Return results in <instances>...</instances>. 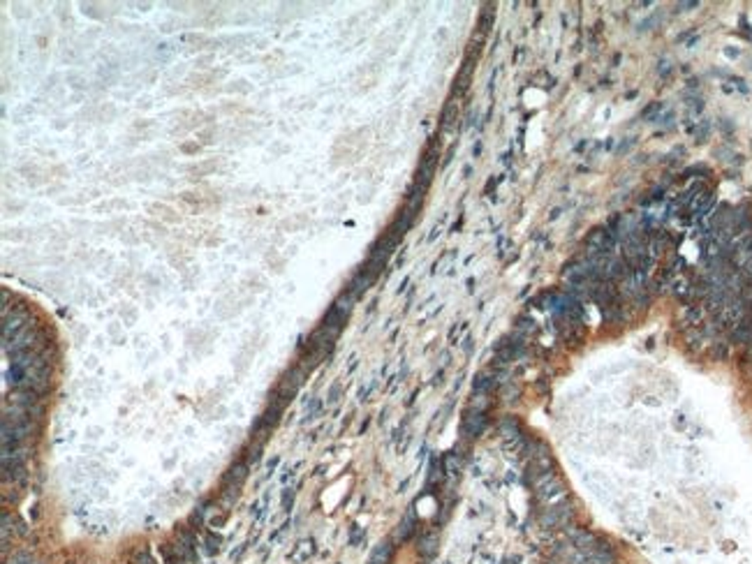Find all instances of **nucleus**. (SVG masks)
Masks as SVG:
<instances>
[{"mask_svg": "<svg viewBox=\"0 0 752 564\" xmlns=\"http://www.w3.org/2000/svg\"><path fill=\"white\" fill-rule=\"evenodd\" d=\"M486 426V414L484 409H465L463 414V421H461V433H463L465 437H479L482 435V430Z\"/></svg>", "mask_w": 752, "mask_h": 564, "instance_id": "nucleus-1", "label": "nucleus"}, {"mask_svg": "<svg viewBox=\"0 0 752 564\" xmlns=\"http://www.w3.org/2000/svg\"><path fill=\"white\" fill-rule=\"evenodd\" d=\"M347 315H350V313H347V310L338 308L336 303H333V306L327 310L324 319H322V328H327L329 333H331V335H336V338H338V333H340V331H343V328H345Z\"/></svg>", "mask_w": 752, "mask_h": 564, "instance_id": "nucleus-2", "label": "nucleus"}, {"mask_svg": "<svg viewBox=\"0 0 752 564\" xmlns=\"http://www.w3.org/2000/svg\"><path fill=\"white\" fill-rule=\"evenodd\" d=\"M493 21H496V10H493V5H486V8L479 12V21H477L479 33L482 35L489 33V30L493 28Z\"/></svg>", "mask_w": 752, "mask_h": 564, "instance_id": "nucleus-3", "label": "nucleus"}, {"mask_svg": "<svg viewBox=\"0 0 752 564\" xmlns=\"http://www.w3.org/2000/svg\"><path fill=\"white\" fill-rule=\"evenodd\" d=\"M456 118H458L456 102H447L445 109H442V130H452L456 125Z\"/></svg>", "mask_w": 752, "mask_h": 564, "instance_id": "nucleus-4", "label": "nucleus"}, {"mask_svg": "<svg viewBox=\"0 0 752 564\" xmlns=\"http://www.w3.org/2000/svg\"><path fill=\"white\" fill-rule=\"evenodd\" d=\"M493 386H496V379H493V377H489V375H477L475 384H472V391H475V394H479V396H486V394H491V391H493Z\"/></svg>", "mask_w": 752, "mask_h": 564, "instance_id": "nucleus-5", "label": "nucleus"}, {"mask_svg": "<svg viewBox=\"0 0 752 564\" xmlns=\"http://www.w3.org/2000/svg\"><path fill=\"white\" fill-rule=\"evenodd\" d=\"M201 546H204L206 555H216L220 550V537L216 534V532H208V534L201 539Z\"/></svg>", "mask_w": 752, "mask_h": 564, "instance_id": "nucleus-6", "label": "nucleus"}, {"mask_svg": "<svg viewBox=\"0 0 752 564\" xmlns=\"http://www.w3.org/2000/svg\"><path fill=\"white\" fill-rule=\"evenodd\" d=\"M672 72V65L669 63H660V74H669Z\"/></svg>", "mask_w": 752, "mask_h": 564, "instance_id": "nucleus-7", "label": "nucleus"}]
</instances>
